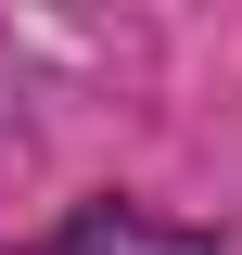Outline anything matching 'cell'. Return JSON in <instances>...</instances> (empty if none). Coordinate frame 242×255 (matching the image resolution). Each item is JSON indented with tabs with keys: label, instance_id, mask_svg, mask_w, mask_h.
<instances>
[{
	"label": "cell",
	"instance_id": "1",
	"mask_svg": "<svg viewBox=\"0 0 242 255\" xmlns=\"http://www.w3.org/2000/svg\"><path fill=\"white\" fill-rule=\"evenodd\" d=\"M51 255H217V243H204V230H166V217H140V204H77Z\"/></svg>",
	"mask_w": 242,
	"mask_h": 255
}]
</instances>
